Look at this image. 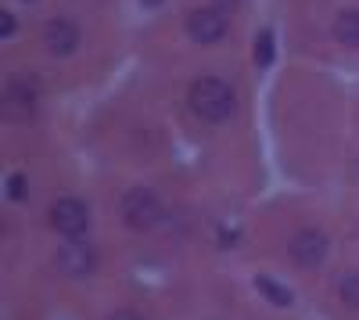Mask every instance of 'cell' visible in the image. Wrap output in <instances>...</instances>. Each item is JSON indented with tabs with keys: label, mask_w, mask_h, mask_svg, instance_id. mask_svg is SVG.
Here are the masks:
<instances>
[{
	"label": "cell",
	"mask_w": 359,
	"mask_h": 320,
	"mask_svg": "<svg viewBox=\"0 0 359 320\" xmlns=\"http://www.w3.org/2000/svg\"><path fill=\"white\" fill-rule=\"evenodd\" d=\"M187 105L198 119L205 123H223L226 115L237 108V98L230 91V83L219 79V76H201L191 83V94H187Z\"/></svg>",
	"instance_id": "cell-1"
},
{
	"label": "cell",
	"mask_w": 359,
	"mask_h": 320,
	"mask_svg": "<svg viewBox=\"0 0 359 320\" xmlns=\"http://www.w3.org/2000/svg\"><path fill=\"white\" fill-rule=\"evenodd\" d=\"M118 216H123V223L133 227V230H151L162 220V201L147 187H133V191L123 194V201H118Z\"/></svg>",
	"instance_id": "cell-2"
},
{
	"label": "cell",
	"mask_w": 359,
	"mask_h": 320,
	"mask_svg": "<svg viewBox=\"0 0 359 320\" xmlns=\"http://www.w3.org/2000/svg\"><path fill=\"white\" fill-rule=\"evenodd\" d=\"M327 248H331V241H327V234H323V230H316V227H302V230H298V234L287 241L291 263L302 267V270L320 267L323 255H327Z\"/></svg>",
	"instance_id": "cell-3"
},
{
	"label": "cell",
	"mask_w": 359,
	"mask_h": 320,
	"mask_svg": "<svg viewBox=\"0 0 359 320\" xmlns=\"http://www.w3.org/2000/svg\"><path fill=\"white\" fill-rule=\"evenodd\" d=\"M50 227L62 234L65 241H76L86 234V227H90V213L79 198H57L54 206H50Z\"/></svg>",
	"instance_id": "cell-4"
},
{
	"label": "cell",
	"mask_w": 359,
	"mask_h": 320,
	"mask_svg": "<svg viewBox=\"0 0 359 320\" xmlns=\"http://www.w3.org/2000/svg\"><path fill=\"white\" fill-rule=\"evenodd\" d=\"M187 36L194 44H216L226 36V15L216 8H198L187 15Z\"/></svg>",
	"instance_id": "cell-5"
},
{
	"label": "cell",
	"mask_w": 359,
	"mask_h": 320,
	"mask_svg": "<svg viewBox=\"0 0 359 320\" xmlns=\"http://www.w3.org/2000/svg\"><path fill=\"white\" fill-rule=\"evenodd\" d=\"M97 267V252L90 248L86 241H65L62 248H57V270L69 274V277H86V274H94Z\"/></svg>",
	"instance_id": "cell-6"
},
{
	"label": "cell",
	"mask_w": 359,
	"mask_h": 320,
	"mask_svg": "<svg viewBox=\"0 0 359 320\" xmlns=\"http://www.w3.org/2000/svg\"><path fill=\"white\" fill-rule=\"evenodd\" d=\"M43 44H47V51L50 54H57V58H65V54H72L76 47H79V29H76V22L72 18H50L47 25H43Z\"/></svg>",
	"instance_id": "cell-7"
},
{
	"label": "cell",
	"mask_w": 359,
	"mask_h": 320,
	"mask_svg": "<svg viewBox=\"0 0 359 320\" xmlns=\"http://www.w3.org/2000/svg\"><path fill=\"white\" fill-rule=\"evenodd\" d=\"M36 101H40L36 83L25 79V76H15L11 86H8V112L18 115V119H29V115L36 112Z\"/></svg>",
	"instance_id": "cell-8"
},
{
	"label": "cell",
	"mask_w": 359,
	"mask_h": 320,
	"mask_svg": "<svg viewBox=\"0 0 359 320\" xmlns=\"http://www.w3.org/2000/svg\"><path fill=\"white\" fill-rule=\"evenodd\" d=\"M334 36L345 47H359V11H341L334 22Z\"/></svg>",
	"instance_id": "cell-9"
},
{
	"label": "cell",
	"mask_w": 359,
	"mask_h": 320,
	"mask_svg": "<svg viewBox=\"0 0 359 320\" xmlns=\"http://www.w3.org/2000/svg\"><path fill=\"white\" fill-rule=\"evenodd\" d=\"M338 295H341L345 306L359 309V270H348V274L338 281Z\"/></svg>",
	"instance_id": "cell-10"
},
{
	"label": "cell",
	"mask_w": 359,
	"mask_h": 320,
	"mask_svg": "<svg viewBox=\"0 0 359 320\" xmlns=\"http://www.w3.org/2000/svg\"><path fill=\"white\" fill-rule=\"evenodd\" d=\"M269 62H273V33H259L255 36V65L266 69Z\"/></svg>",
	"instance_id": "cell-11"
},
{
	"label": "cell",
	"mask_w": 359,
	"mask_h": 320,
	"mask_svg": "<svg viewBox=\"0 0 359 320\" xmlns=\"http://www.w3.org/2000/svg\"><path fill=\"white\" fill-rule=\"evenodd\" d=\"M255 284H259V292H262L266 299H273L277 306H287V302H291V295L284 292V288H280V284H273V281H269V277H259Z\"/></svg>",
	"instance_id": "cell-12"
},
{
	"label": "cell",
	"mask_w": 359,
	"mask_h": 320,
	"mask_svg": "<svg viewBox=\"0 0 359 320\" xmlns=\"http://www.w3.org/2000/svg\"><path fill=\"white\" fill-rule=\"evenodd\" d=\"M29 191H25V177H11L8 180V198H15V201H22Z\"/></svg>",
	"instance_id": "cell-13"
},
{
	"label": "cell",
	"mask_w": 359,
	"mask_h": 320,
	"mask_svg": "<svg viewBox=\"0 0 359 320\" xmlns=\"http://www.w3.org/2000/svg\"><path fill=\"white\" fill-rule=\"evenodd\" d=\"M0 18H4V25H0V36L8 40V36L15 33V18H11V11H4V15H0Z\"/></svg>",
	"instance_id": "cell-14"
},
{
	"label": "cell",
	"mask_w": 359,
	"mask_h": 320,
	"mask_svg": "<svg viewBox=\"0 0 359 320\" xmlns=\"http://www.w3.org/2000/svg\"><path fill=\"white\" fill-rule=\"evenodd\" d=\"M212 8L216 11H230V8H237V0H212Z\"/></svg>",
	"instance_id": "cell-15"
},
{
	"label": "cell",
	"mask_w": 359,
	"mask_h": 320,
	"mask_svg": "<svg viewBox=\"0 0 359 320\" xmlns=\"http://www.w3.org/2000/svg\"><path fill=\"white\" fill-rule=\"evenodd\" d=\"M111 320H140V316H137V313H130V309H123V313H115Z\"/></svg>",
	"instance_id": "cell-16"
},
{
	"label": "cell",
	"mask_w": 359,
	"mask_h": 320,
	"mask_svg": "<svg viewBox=\"0 0 359 320\" xmlns=\"http://www.w3.org/2000/svg\"><path fill=\"white\" fill-rule=\"evenodd\" d=\"M144 4H147V8H155V4H162V0H144Z\"/></svg>",
	"instance_id": "cell-17"
}]
</instances>
